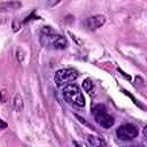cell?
Here are the masks:
<instances>
[{
	"instance_id": "1",
	"label": "cell",
	"mask_w": 147,
	"mask_h": 147,
	"mask_svg": "<svg viewBox=\"0 0 147 147\" xmlns=\"http://www.w3.org/2000/svg\"><path fill=\"white\" fill-rule=\"evenodd\" d=\"M40 44L46 48L52 49H64L68 46L67 39L55 32L51 26H44L39 33Z\"/></svg>"
},
{
	"instance_id": "2",
	"label": "cell",
	"mask_w": 147,
	"mask_h": 147,
	"mask_svg": "<svg viewBox=\"0 0 147 147\" xmlns=\"http://www.w3.org/2000/svg\"><path fill=\"white\" fill-rule=\"evenodd\" d=\"M62 93H63L64 99L68 102L75 105L77 107H84L85 99L83 96L82 91L79 90V87L77 85H75V84H68V85L63 86Z\"/></svg>"
},
{
	"instance_id": "3",
	"label": "cell",
	"mask_w": 147,
	"mask_h": 147,
	"mask_svg": "<svg viewBox=\"0 0 147 147\" xmlns=\"http://www.w3.org/2000/svg\"><path fill=\"white\" fill-rule=\"evenodd\" d=\"M92 114L94 116V119L95 122L101 125L102 127L105 129H109L114 125L115 121H114V117L110 116L107 110H106V107L102 106V105H96L92 108Z\"/></svg>"
},
{
	"instance_id": "4",
	"label": "cell",
	"mask_w": 147,
	"mask_h": 147,
	"mask_svg": "<svg viewBox=\"0 0 147 147\" xmlns=\"http://www.w3.org/2000/svg\"><path fill=\"white\" fill-rule=\"evenodd\" d=\"M78 77V72L75 69L67 68V69H61L55 74L54 80L59 87H63L68 84H71L75 82Z\"/></svg>"
},
{
	"instance_id": "5",
	"label": "cell",
	"mask_w": 147,
	"mask_h": 147,
	"mask_svg": "<svg viewBox=\"0 0 147 147\" xmlns=\"http://www.w3.org/2000/svg\"><path fill=\"white\" fill-rule=\"evenodd\" d=\"M116 134L118 139L129 141V140L134 139L138 136V129L133 124H124L117 129Z\"/></svg>"
},
{
	"instance_id": "6",
	"label": "cell",
	"mask_w": 147,
	"mask_h": 147,
	"mask_svg": "<svg viewBox=\"0 0 147 147\" xmlns=\"http://www.w3.org/2000/svg\"><path fill=\"white\" fill-rule=\"evenodd\" d=\"M106 22V18L102 15H94V16H90L85 20L84 24L88 30H96L99 28H101Z\"/></svg>"
},
{
	"instance_id": "7",
	"label": "cell",
	"mask_w": 147,
	"mask_h": 147,
	"mask_svg": "<svg viewBox=\"0 0 147 147\" xmlns=\"http://www.w3.org/2000/svg\"><path fill=\"white\" fill-rule=\"evenodd\" d=\"M21 6H22V5H21V2H17V1L3 2V3H0V11H7V10L18 9Z\"/></svg>"
},
{
	"instance_id": "8",
	"label": "cell",
	"mask_w": 147,
	"mask_h": 147,
	"mask_svg": "<svg viewBox=\"0 0 147 147\" xmlns=\"http://www.w3.org/2000/svg\"><path fill=\"white\" fill-rule=\"evenodd\" d=\"M24 107V101H23V98L21 94H16L15 98H14V108L17 110V111H21Z\"/></svg>"
},
{
	"instance_id": "9",
	"label": "cell",
	"mask_w": 147,
	"mask_h": 147,
	"mask_svg": "<svg viewBox=\"0 0 147 147\" xmlns=\"http://www.w3.org/2000/svg\"><path fill=\"white\" fill-rule=\"evenodd\" d=\"M87 140H88V144L91 146H105L106 145V142L103 140H101L100 138L94 137V136H88Z\"/></svg>"
},
{
	"instance_id": "10",
	"label": "cell",
	"mask_w": 147,
	"mask_h": 147,
	"mask_svg": "<svg viewBox=\"0 0 147 147\" xmlns=\"http://www.w3.org/2000/svg\"><path fill=\"white\" fill-rule=\"evenodd\" d=\"M92 87H93L92 80H91L90 78H86V79L83 82V88H84V91H86V92H90V91L92 90Z\"/></svg>"
},
{
	"instance_id": "11",
	"label": "cell",
	"mask_w": 147,
	"mask_h": 147,
	"mask_svg": "<svg viewBox=\"0 0 147 147\" xmlns=\"http://www.w3.org/2000/svg\"><path fill=\"white\" fill-rule=\"evenodd\" d=\"M60 1H61V0H47V5L52 7V6H55L56 3H59Z\"/></svg>"
}]
</instances>
